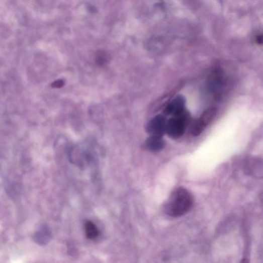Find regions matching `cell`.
<instances>
[{
    "label": "cell",
    "mask_w": 263,
    "mask_h": 263,
    "mask_svg": "<svg viewBox=\"0 0 263 263\" xmlns=\"http://www.w3.org/2000/svg\"><path fill=\"white\" fill-rule=\"evenodd\" d=\"M51 232L45 225H42L34 234V242L40 246H43L49 243L51 238Z\"/></svg>",
    "instance_id": "cell-6"
},
{
    "label": "cell",
    "mask_w": 263,
    "mask_h": 263,
    "mask_svg": "<svg viewBox=\"0 0 263 263\" xmlns=\"http://www.w3.org/2000/svg\"><path fill=\"white\" fill-rule=\"evenodd\" d=\"M95 60L98 65L104 66L109 63L110 60V56L106 51L100 50L96 53Z\"/></svg>",
    "instance_id": "cell-9"
},
{
    "label": "cell",
    "mask_w": 263,
    "mask_h": 263,
    "mask_svg": "<svg viewBox=\"0 0 263 263\" xmlns=\"http://www.w3.org/2000/svg\"><path fill=\"white\" fill-rule=\"evenodd\" d=\"M166 122L162 115H157L151 119L148 125V132L152 135H162L166 132Z\"/></svg>",
    "instance_id": "cell-4"
},
{
    "label": "cell",
    "mask_w": 263,
    "mask_h": 263,
    "mask_svg": "<svg viewBox=\"0 0 263 263\" xmlns=\"http://www.w3.org/2000/svg\"><path fill=\"white\" fill-rule=\"evenodd\" d=\"M186 100L182 95L177 97L166 107L164 113L166 115H176L185 110Z\"/></svg>",
    "instance_id": "cell-5"
},
{
    "label": "cell",
    "mask_w": 263,
    "mask_h": 263,
    "mask_svg": "<svg viewBox=\"0 0 263 263\" xmlns=\"http://www.w3.org/2000/svg\"><path fill=\"white\" fill-rule=\"evenodd\" d=\"M89 8L91 13H95L96 12H97V10H96V9H94L93 7L92 6L89 7Z\"/></svg>",
    "instance_id": "cell-11"
},
{
    "label": "cell",
    "mask_w": 263,
    "mask_h": 263,
    "mask_svg": "<svg viewBox=\"0 0 263 263\" xmlns=\"http://www.w3.org/2000/svg\"><path fill=\"white\" fill-rule=\"evenodd\" d=\"M190 118L189 113L185 110L173 116L166 122L165 133L172 139H177L181 138L185 132Z\"/></svg>",
    "instance_id": "cell-2"
},
{
    "label": "cell",
    "mask_w": 263,
    "mask_h": 263,
    "mask_svg": "<svg viewBox=\"0 0 263 263\" xmlns=\"http://www.w3.org/2000/svg\"><path fill=\"white\" fill-rule=\"evenodd\" d=\"M85 233L86 237L91 240H94L100 235L98 227L90 221H86L84 224Z\"/></svg>",
    "instance_id": "cell-8"
},
{
    "label": "cell",
    "mask_w": 263,
    "mask_h": 263,
    "mask_svg": "<svg viewBox=\"0 0 263 263\" xmlns=\"http://www.w3.org/2000/svg\"><path fill=\"white\" fill-rule=\"evenodd\" d=\"M193 197L185 188L180 187L173 191L165 205V211L172 217H180L192 208Z\"/></svg>",
    "instance_id": "cell-1"
},
{
    "label": "cell",
    "mask_w": 263,
    "mask_h": 263,
    "mask_svg": "<svg viewBox=\"0 0 263 263\" xmlns=\"http://www.w3.org/2000/svg\"><path fill=\"white\" fill-rule=\"evenodd\" d=\"M64 81L63 80H57L54 81L51 85L53 88L59 89L63 86Z\"/></svg>",
    "instance_id": "cell-10"
},
{
    "label": "cell",
    "mask_w": 263,
    "mask_h": 263,
    "mask_svg": "<svg viewBox=\"0 0 263 263\" xmlns=\"http://www.w3.org/2000/svg\"><path fill=\"white\" fill-rule=\"evenodd\" d=\"M146 146L148 150L157 152L164 147L165 141L161 136L152 135L147 139Z\"/></svg>",
    "instance_id": "cell-7"
},
{
    "label": "cell",
    "mask_w": 263,
    "mask_h": 263,
    "mask_svg": "<svg viewBox=\"0 0 263 263\" xmlns=\"http://www.w3.org/2000/svg\"><path fill=\"white\" fill-rule=\"evenodd\" d=\"M217 114V109L216 108L211 107L205 111L194 125L192 129L193 135L198 136L201 134Z\"/></svg>",
    "instance_id": "cell-3"
}]
</instances>
